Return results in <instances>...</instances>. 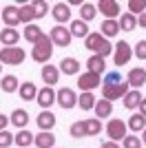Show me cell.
I'll list each match as a JSON object with an SVG mask.
<instances>
[{
	"mask_svg": "<svg viewBox=\"0 0 146 148\" xmlns=\"http://www.w3.org/2000/svg\"><path fill=\"white\" fill-rule=\"evenodd\" d=\"M84 47L91 51V56H100V58H106L113 53V44L102 36V33H89L84 38Z\"/></svg>",
	"mask_w": 146,
	"mask_h": 148,
	"instance_id": "obj_1",
	"label": "cell"
},
{
	"mask_svg": "<svg viewBox=\"0 0 146 148\" xmlns=\"http://www.w3.org/2000/svg\"><path fill=\"white\" fill-rule=\"evenodd\" d=\"M51 53H53V42H51V38L49 36H40V40H38L36 44H33V49H31V58H33V62H40V64H47L49 60H51Z\"/></svg>",
	"mask_w": 146,
	"mask_h": 148,
	"instance_id": "obj_2",
	"label": "cell"
},
{
	"mask_svg": "<svg viewBox=\"0 0 146 148\" xmlns=\"http://www.w3.org/2000/svg\"><path fill=\"white\" fill-rule=\"evenodd\" d=\"M27 53H24L22 47H2L0 49V64H11V66H18L22 64Z\"/></svg>",
	"mask_w": 146,
	"mask_h": 148,
	"instance_id": "obj_3",
	"label": "cell"
},
{
	"mask_svg": "<svg viewBox=\"0 0 146 148\" xmlns=\"http://www.w3.org/2000/svg\"><path fill=\"white\" fill-rule=\"evenodd\" d=\"M131 58H133L131 44H128L126 40L115 42V47H113V64H115V66H124L126 62H131Z\"/></svg>",
	"mask_w": 146,
	"mask_h": 148,
	"instance_id": "obj_4",
	"label": "cell"
},
{
	"mask_svg": "<svg viewBox=\"0 0 146 148\" xmlns=\"http://www.w3.org/2000/svg\"><path fill=\"white\" fill-rule=\"evenodd\" d=\"M104 130H106V135H109L111 142H122V139L126 137V124L122 122V119H117V117L109 119V124H106Z\"/></svg>",
	"mask_w": 146,
	"mask_h": 148,
	"instance_id": "obj_5",
	"label": "cell"
},
{
	"mask_svg": "<svg viewBox=\"0 0 146 148\" xmlns=\"http://www.w3.org/2000/svg\"><path fill=\"white\" fill-rule=\"evenodd\" d=\"M97 86H102V77L100 75H95V73H82L78 77V88L82 93H93V88H97Z\"/></svg>",
	"mask_w": 146,
	"mask_h": 148,
	"instance_id": "obj_6",
	"label": "cell"
},
{
	"mask_svg": "<svg viewBox=\"0 0 146 148\" xmlns=\"http://www.w3.org/2000/svg\"><path fill=\"white\" fill-rule=\"evenodd\" d=\"M128 93V84L126 80L120 82V84H111V86H102V97L104 99H109V102H115V99L124 97Z\"/></svg>",
	"mask_w": 146,
	"mask_h": 148,
	"instance_id": "obj_7",
	"label": "cell"
},
{
	"mask_svg": "<svg viewBox=\"0 0 146 148\" xmlns=\"http://www.w3.org/2000/svg\"><path fill=\"white\" fill-rule=\"evenodd\" d=\"M49 38H51V42L55 44V47H69L71 44V31H69V27H53L51 29V33H49Z\"/></svg>",
	"mask_w": 146,
	"mask_h": 148,
	"instance_id": "obj_8",
	"label": "cell"
},
{
	"mask_svg": "<svg viewBox=\"0 0 146 148\" xmlns=\"http://www.w3.org/2000/svg\"><path fill=\"white\" fill-rule=\"evenodd\" d=\"M55 102L62 106V108H73V106H78V95L73 93V88H60V91L55 93Z\"/></svg>",
	"mask_w": 146,
	"mask_h": 148,
	"instance_id": "obj_9",
	"label": "cell"
},
{
	"mask_svg": "<svg viewBox=\"0 0 146 148\" xmlns=\"http://www.w3.org/2000/svg\"><path fill=\"white\" fill-rule=\"evenodd\" d=\"M2 22H5V27H9V29H16V27L20 25V7L7 5L5 9H2Z\"/></svg>",
	"mask_w": 146,
	"mask_h": 148,
	"instance_id": "obj_10",
	"label": "cell"
},
{
	"mask_svg": "<svg viewBox=\"0 0 146 148\" xmlns=\"http://www.w3.org/2000/svg\"><path fill=\"white\" fill-rule=\"evenodd\" d=\"M126 84H128V86H133L135 91H137V88H142V86L146 84V69H142V66L131 69V71H128V75H126Z\"/></svg>",
	"mask_w": 146,
	"mask_h": 148,
	"instance_id": "obj_11",
	"label": "cell"
},
{
	"mask_svg": "<svg viewBox=\"0 0 146 148\" xmlns=\"http://www.w3.org/2000/svg\"><path fill=\"white\" fill-rule=\"evenodd\" d=\"M95 7L97 11L104 13V20H113L115 16H120V2L117 0H100Z\"/></svg>",
	"mask_w": 146,
	"mask_h": 148,
	"instance_id": "obj_12",
	"label": "cell"
},
{
	"mask_svg": "<svg viewBox=\"0 0 146 148\" xmlns=\"http://www.w3.org/2000/svg\"><path fill=\"white\" fill-rule=\"evenodd\" d=\"M51 16H53V20L58 25H64V22L71 20V7L67 2H55V7L51 9Z\"/></svg>",
	"mask_w": 146,
	"mask_h": 148,
	"instance_id": "obj_13",
	"label": "cell"
},
{
	"mask_svg": "<svg viewBox=\"0 0 146 148\" xmlns=\"http://www.w3.org/2000/svg\"><path fill=\"white\" fill-rule=\"evenodd\" d=\"M38 104L42 106L44 111H49V106H53L55 104V91L51 86H44V88H40L38 91Z\"/></svg>",
	"mask_w": 146,
	"mask_h": 148,
	"instance_id": "obj_14",
	"label": "cell"
},
{
	"mask_svg": "<svg viewBox=\"0 0 146 148\" xmlns=\"http://www.w3.org/2000/svg\"><path fill=\"white\" fill-rule=\"evenodd\" d=\"M40 75H42V80L47 86H53L55 82L60 80V69L55 66V64H44L42 71H40Z\"/></svg>",
	"mask_w": 146,
	"mask_h": 148,
	"instance_id": "obj_15",
	"label": "cell"
},
{
	"mask_svg": "<svg viewBox=\"0 0 146 148\" xmlns=\"http://www.w3.org/2000/svg\"><path fill=\"white\" fill-rule=\"evenodd\" d=\"M86 71H89V73H95V75H100V77H102L104 71H106V62H104V58L91 56L89 60H86Z\"/></svg>",
	"mask_w": 146,
	"mask_h": 148,
	"instance_id": "obj_16",
	"label": "cell"
},
{
	"mask_svg": "<svg viewBox=\"0 0 146 148\" xmlns=\"http://www.w3.org/2000/svg\"><path fill=\"white\" fill-rule=\"evenodd\" d=\"M9 122H11L18 130H24V128H27V124H29V113L24 111V108H16V111L11 113Z\"/></svg>",
	"mask_w": 146,
	"mask_h": 148,
	"instance_id": "obj_17",
	"label": "cell"
},
{
	"mask_svg": "<svg viewBox=\"0 0 146 148\" xmlns=\"http://www.w3.org/2000/svg\"><path fill=\"white\" fill-rule=\"evenodd\" d=\"M93 111H95V117L97 119H106L109 115H113V102H109V99H104V97L97 99Z\"/></svg>",
	"mask_w": 146,
	"mask_h": 148,
	"instance_id": "obj_18",
	"label": "cell"
},
{
	"mask_svg": "<svg viewBox=\"0 0 146 148\" xmlns=\"http://www.w3.org/2000/svg\"><path fill=\"white\" fill-rule=\"evenodd\" d=\"M20 40V33L16 29H9V27H5V29L0 31V44H5V47H16Z\"/></svg>",
	"mask_w": 146,
	"mask_h": 148,
	"instance_id": "obj_19",
	"label": "cell"
},
{
	"mask_svg": "<svg viewBox=\"0 0 146 148\" xmlns=\"http://www.w3.org/2000/svg\"><path fill=\"white\" fill-rule=\"evenodd\" d=\"M33 144H36L38 148H53L55 146V135L51 133V130H42V133L36 135Z\"/></svg>",
	"mask_w": 146,
	"mask_h": 148,
	"instance_id": "obj_20",
	"label": "cell"
},
{
	"mask_svg": "<svg viewBox=\"0 0 146 148\" xmlns=\"http://www.w3.org/2000/svg\"><path fill=\"white\" fill-rule=\"evenodd\" d=\"M33 139H36V135H33V133H29L27 128H24V130H20V133H16V135H13V144H16L18 148H31Z\"/></svg>",
	"mask_w": 146,
	"mask_h": 148,
	"instance_id": "obj_21",
	"label": "cell"
},
{
	"mask_svg": "<svg viewBox=\"0 0 146 148\" xmlns=\"http://www.w3.org/2000/svg\"><path fill=\"white\" fill-rule=\"evenodd\" d=\"M122 99H124V108H128V111H137V108H140V102H142V93L133 88V91H128Z\"/></svg>",
	"mask_w": 146,
	"mask_h": 148,
	"instance_id": "obj_22",
	"label": "cell"
},
{
	"mask_svg": "<svg viewBox=\"0 0 146 148\" xmlns=\"http://www.w3.org/2000/svg\"><path fill=\"white\" fill-rule=\"evenodd\" d=\"M126 128L131 130V133H142V130L146 128V117H144V115H140V113L131 115L128 122H126Z\"/></svg>",
	"mask_w": 146,
	"mask_h": 148,
	"instance_id": "obj_23",
	"label": "cell"
},
{
	"mask_svg": "<svg viewBox=\"0 0 146 148\" xmlns=\"http://www.w3.org/2000/svg\"><path fill=\"white\" fill-rule=\"evenodd\" d=\"M36 122H38V128L40 130H51L55 126V115L51 111H42L40 115H38Z\"/></svg>",
	"mask_w": 146,
	"mask_h": 148,
	"instance_id": "obj_24",
	"label": "cell"
},
{
	"mask_svg": "<svg viewBox=\"0 0 146 148\" xmlns=\"http://www.w3.org/2000/svg\"><path fill=\"white\" fill-rule=\"evenodd\" d=\"M58 69H60V73H64V75H75L80 71V62L75 60V58H64Z\"/></svg>",
	"mask_w": 146,
	"mask_h": 148,
	"instance_id": "obj_25",
	"label": "cell"
},
{
	"mask_svg": "<svg viewBox=\"0 0 146 148\" xmlns=\"http://www.w3.org/2000/svg\"><path fill=\"white\" fill-rule=\"evenodd\" d=\"M33 20H36V9L31 2H24L20 5V22L22 25H33Z\"/></svg>",
	"mask_w": 146,
	"mask_h": 148,
	"instance_id": "obj_26",
	"label": "cell"
},
{
	"mask_svg": "<svg viewBox=\"0 0 146 148\" xmlns=\"http://www.w3.org/2000/svg\"><path fill=\"white\" fill-rule=\"evenodd\" d=\"M69 31H71V36H73V38H82V40H84V38L91 33L84 20H73L71 27H69Z\"/></svg>",
	"mask_w": 146,
	"mask_h": 148,
	"instance_id": "obj_27",
	"label": "cell"
},
{
	"mask_svg": "<svg viewBox=\"0 0 146 148\" xmlns=\"http://www.w3.org/2000/svg\"><path fill=\"white\" fill-rule=\"evenodd\" d=\"M117 25H120V31H133L137 29V18H135L133 13H122L120 20H117Z\"/></svg>",
	"mask_w": 146,
	"mask_h": 148,
	"instance_id": "obj_28",
	"label": "cell"
},
{
	"mask_svg": "<svg viewBox=\"0 0 146 148\" xmlns=\"http://www.w3.org/2000/svg\"><path fill=\"white\" fill-rule=\"evenodd\" d=\"M0 88H2V91L5 93H16L20 88V82H18V77H16V75H5V77H2V80H0Z\"/></svg>",
	"mask_w": 146,
	"mask_h": 148,
	"instance_id": "obj_29",
	"label": "cell"
},
{
	"mask_svg": "<svg viewBox=\"0 0 146 148\" xmlns=\"http://www.w3.org/2000/svg\"><path fill=\"white\" fill-rule=\"evenodd\" d=\"M20 97L24 99V102H31V99H36L38 97V88L33 82H24V84H20Z\"/></svg>",
	"mask_w": 146,
	"mask_h": 148,
	"instance_id": "obj_30",
	"label": "cell"
},
{
	"mask_svg": "<svg viewBox=\"0 0 146 148\" xmlns=\"http://www.w3.org/2000/svg\"><path fill=\"white\" fill-rule=\"evenodd\" d=\"M106 40H111V38H115L117 33H120V25H117V20H104L102 22V31H100Z\"/></svg>",
	"mask_w": 146,
	"mask_h": 148,
	"instance_id": "obj_31",
	"label": "cell"
},
{
	"mask_svg": "<svg viewBox=\"0 0 146 148\" xmlns=\"http://www.w3.org/2000/svg\"><path fill=\"white\" fill-rule=\"evenodd\" d=\"M95 13H97V7L93 2H82V7H80V20H84L86 25H89L95 18Z\"/></svg>",
	"mask_w": 146,
	"mask_h": 148,
	"instance_id": "obj_32",
	"label": "cell"
},
{
	"mask_svg": "<svg viewBox=\"0 0 146 148\" xmlns=\"http://www.w3.org/2000/svg\"><path fill=\"white\" fill-rule=\"evenodd\" d=\"M71 137L75 139H82V137H89V130H86V119H80V122H73L71 128H69Z\"/></svg>",
	"mask_w": 146,
	"mask_h": 148,
	"instance_id": "obj_33",
	"label": "cell"
},
{
	"mask_svg": "<svg viewBox=\"0 0 146 148\" xmlns=\"http://www.w3.org/2000/svg\"><path fill=\"white\" fill-rule=\"evenodd\" d=\"M40 36H42V29L38 25H27L24 27V40L31 44H36L38 40H40Z\"/></svg>",
	"mask_w": 146,
	"mask_h": 148,
	"instance_id": "obj_34",
	"label": "cell"
},
{
	"mask_svg": "<svg viewBox=\"0 0 146 148\" xmlns=\"http://www.w3.org/2000/svg\"><path fill=\"white\" fill-rule=\"evenodd\" d=\"M78 106L82 111L95 108V97H93V93H82V95H78Z\"/></svg>",
	"mask_w": 146,
	"mask_h": 148,
	"instance_id": "obj_35",
	"label": "cell"
},
{
	"mask_svg": "<svg viewBox=\"0 0 146 148\" xmlns=\"http://www.w3.org/2000/svg\"><path fill=\"white\" fill-rule=\"evenodd\" d=\"M126 7H128V13H133L137 18V16H142L146 11V0H128Z\"/></svg>",
	"mask_w": 146,
	"mask_h": 148,
	"instance_id": "obj_36",
	"label": "cell"
},
{
	"mask_svg": "<svg viewBox=\"0 0 146 148\" xmlns=\"http://www.w3.org/2000/svg\"><path fill=\"white\" fill-rule=\"evenodd\" d=\"M86 130H89V135H100L104 130V126H102V119H97V117H93V119H86Z\"/></svg>",
	"mask_w": 146,
	"mask_h": 148,
	"instance_id": "obj_37",
	"label": "cell"
},
{
	"mask_svg": "<svg viewBox=\"0 0 146 148\" xmlns=\"http://www.w3.org/2000/svg\"><path fill=\"white\" fill-rule=\"evenodd\" d=\"M33 5V9H36V18H44L49 13V2H44V0H36V2H31Z\"/></svg>",
	"mask_w": 146,
	"mask_h": 148,
	"instance_id": "obj_38",
	"label": "cell"
},
{
	"mask_svg": "<svg viewBox=\"0 0 146 148\" xmlns=\"http://www.w3.org/2000/svg\"><path fill=\"white\" fill-rule=\"evenodd\" d=\"M122 148H142V139L137 135H126L122 139Z\"/></svg>",
	"mask_w": 146,
	"mask_h": 148,
	"instance_id": "obj_39",
	"label": "cell"
},
{
	"mask_svg": "<svg viewBox=\"0 0 146 148\" xmlns=\"http://www.w3.org/2000/svg\"><path fill=\"white\" fill-rule=\"evenodd\" d=\"M120 82H124V77H122L117 71H111L106 77L102 80V86H111V84H120Z\"/></svg>",
	"mask_w": 146,
	"mask_h": 148,
	"instance_id": "obj_40",
	"label": "cell"
},
{
	"mask_svg": "<svg viewBox=\"0 0 146 148\" xmlns=\"http://www.w3.org/2000/svg\"><path fill=\"white\" fill-rule=\"evenodd\" d=\"M133 56L137 58V60H142V62L146 60V40H140V42L135 44V49H133Z\"/></svg>",
	"mask_w": 146,
	"mask_h": 148,
	"instance_id": "obj_41",
	"label": "cell"
},
{
	"mask_svg": "<svg viewBox=\"0 0 146 148\" xmlns=\"http://www.w3.org/2000/svg\"><path fill=\"white\" fill-rule=\"evenodd\" d=\"M13 144V135L7 130H0V148H9Z\"/></svg>",
	"mask_w": 146,
	"mask_h": 148,
	"instance_id": "obj_42",
	"label": "cell"
},
{
	"mask_svg": "<svg viewBox=\"0 0 146 148\" xmlns=\"http://www.w3.org/2000/svg\"><path fill=\"white\" fill-rule=\"evenodd\" d=\"M137 27H142V29H146V11L142 13V16H137Z\"/></svg>",
	"mask_w": 146,
	"mask_h": 148,
	"instance_id": "obj_43",
	"label": "cell"
},
{
	"mask_svg": "<svg viewBox=\"0 0 146 148\" xmlns=\"http://www.w3.org/2000/svg\"><path fill=\"white\" fill-rule=\"evenodd\" d=\"M100 148H122V146H120L117 142H111V139H109V142H104V144H102Z\"/></svg>",
	"mask_w": 146,
	"mask_h": 148,
	"instance_id": "obj_44",
	"label": "cell"
},
{
	"mask_svg": "<svg viewBox=\"0 0 146 148\" xmlns=\"http://www.w3.org/2000/svg\"><path fill=\"white\" fill-rule=\"evenodd\" d=\"M7 124H9V117H7V115H0V130H7Z\"/></svg>",
	"mask_w": 146,
	"mask_h": 148,
	"instance_id": "obj_45",
	"label": "cell"
},
{
	"mask_svg": "<svg viewBox=\"0 0 146 148\" xmlns=\"http://www.w3.org/2000/svg\"><path fill=\"white\" fill-rule=\"evenodd\" d=\"M140 115L146 117V97H142V102H140Z\"/></svg>",
	"mask_w": 146,
	"mask_h": 148,
	"instance_id": "obj_46",
	"label": "cell"
},
{
	"mask_svg": "<svg viewBox=\"0 0 146 148\" xmlns=\"http://www.w3.org/2000/svg\"><path fill=\"white\" fill-rule=\"evenodd\" d=\"M142 133H144V135H142V137H140V139H142V144H146V128H144V130H142Z\"/></svg>",
	"mask_w": 146,
	"mask_h": 148,
	"instance_id": "obj_47",
	"label": "cell"
},
{
	"mask_svg": "<svg viewBox=\"0 0 146 148\" xmlns=\"http://www.w3.org/2000/svg\"><path fill=\"white\" fill-rule=\"evenodd\" d=\"M0 71H2V64H0Z\"/></svg>",
	"mask_w": 146,
	"mask_h": 148,
	"instance_id": "obj_48",
	"label": "cell"
}]
</instances>
